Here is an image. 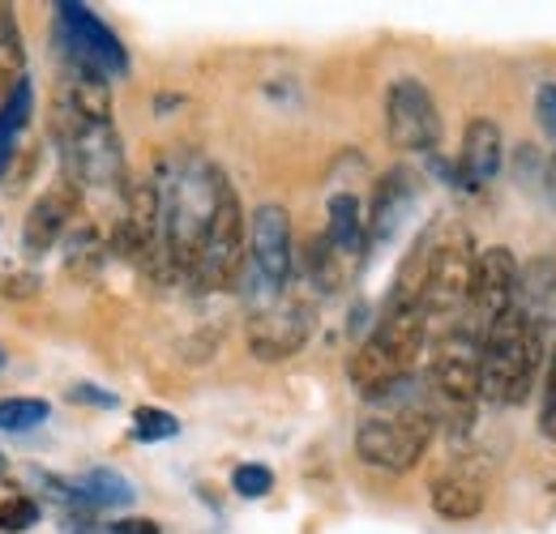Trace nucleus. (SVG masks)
<instances>
[{
	"label": "nucleus",
	"mask_w": 556,
	"mask_h": 534,
	"mask_svg": "<svg viewBox=\"0 0 556 534\" xmlns=\"http://www.w3.org/2000/svg\"><path fill=\"white\" fill-rule=\"evenodd\" d=\"M52 141L61 154V167L73 189H99L116 193L125 185V150L112 125V94L108 81L65 68L52 99Z\"/></svg>",
	"instance_id": "1"
},
{
	"label": "nucleus",
	"mask_w": 556,
	"mask_h": 534,
	"mask_svg": "<svg viewBox=\"0 0 556 534\" xmlns=\"http://www.w3.org/2000/svg\"><path fill=\"white\" fill-rule=\"evenodd\" d=\"M223 185H227V176L198 154H176L159 167L154 189H159L163 278H189L193 274V262L202 253V240L210 231Z\"/></svg>",
	"instance_id": "2"
},
{
	"label": "nucleus",
	"mask_w": 556,
	"mask_h": 534,
	"mask_svg": "<svg viewBox=\"0 0 556 534\" xmlns=\"http://www.w3.org/2000/svg\"><path fill=\"white\" fill-rule=\"evenodd\" d=\"M553 330L535 326L518 304L501 313L480 342V398L522 406L535 390L540 364L553 355Z\"/></svg>",
	"instance_id": "3"
},
{
	"label": "nucleus",
	"mask_w": 556,
	"mask_h": 534,
	"mask_svg": "<svg viewBox=\"0 0 556 534\" xmlns=\"http://www.w3.org/2000/svg\"><path fill=\"white\" fill-rule=\"evenodd\" d=\"M428 342V317L424 308H386L377 330L359 342L351 355L348 377L355 394L368 402H386L403 381H412V368Z\"/></svg>",
	"instance_id": "4"
},
{
	"label": "nucleus",
	"mask_w": 556,
	"mask_h": 534,
	"mask_svg": "<svg viewBox=\"0 0 556 534\" xmlns=\"http://www.w3.org/2000/svg\"><path fill=\"white\" fill-rule=\"evenodd\" d=\"M471 278H476V240L467 227L432 223V244H428V274H424V317L458 326L471 300Z\"/></svg>",
	"instance_id": "5"
},
{
	"label": "nucleus",
	"mask_w": 556,
	"mask_h": 534,
	"mask_svg": "<svg viewBox=\"0 0 556 534\" xmlns=\"http://www.w3.org/2000/svg\"><path fill=\"white\" fill-rule=\"evenodd\" d=\"M56 17H52V30H56V48L65 56V68H77V73H90L99 81H121L129 77V52L121 43V35L86 4H73V0H61L52 4Z\"/></svg>",
	"instance_id": "6"
},
{
	"label": "nucleus",
	"mask_w": 556,
	"mask_h": 534,
	"mask_svg": "<svg viewBox=\"0 0 556 534\" xmlns=\"http://www.w3.org/2000/svg\"><path fill=\"white\" fill-rule=\"evenodd\" d=\"M244 262H249V223H244V209H240L231 180H227L223 193H218V205H214V218H210V231L202 240V253L193 262L189 282L198 291H227V287L240 282Z\"/></svg>",
	"instance_id": "7"
},
{
	"label": "nucleus",
	"mask_w": 556,
	"mask_h": 534,
	"mask_svg": "<svg viewBox=\"0 0 556 534\" xmlns=\"http://www.w3.org/2000/svg\"><path fill=\"white\" fill-rule=\"evenodd\" d=\"M432 432H437V419L419 406L399 410V415H377V419H364L355 428V454L368 467L403 474L424 458Z\"/></svg>",
	"instance_id": "8"
},
{
	"label": "nucleus",
	"mask_w": 556,
	"mask_h": 534,
	"mask_svg": "<svg viewBox=\"0 0 556 534\" xmlns=\"http://www.w3.org/2000/svg\"><path fill=\"white\" fill-rule=\"evenodd\" d=\"M432 398L454 419H467L480 398V338L463 326H445L432 346Z\"/></svg>",
	"instance_id": "9"
},
{
	"label": "nucleus",
	"mask_w": 556,
	"mask_h": 534,
	"mask_svg": "<svg viewBox=\"0 0 556 534\" xmlns=\"http://www.w3.org/2000/svg\"><path fill=\"white\" fill-rule=\"evenodd\" d=\"M518 257L505 249V244H492L484 253H476V278H471V300H467V313H463V330L484 342V334L492 330V321L501 313L514 308V295H518Z\"/></svg>",
	"instance_id": "10"
},
{
	"label": "nucleus",
	"mask_w": 556,
	"mask_h": 534,
	"mask_svg": "<svg viewBox=\"0 0 556 534\" xmlns=\"http://www.w3.org/2000/svg\"><path fill=\"white\" fill-rule=\"evenodd\" d=\"M386 134H390V145L407 154H432L441 145V112L424 81L399 77L386 90Z\"/></svg>",
	"instance_id": "11"
},
{
	"label": "nucleus",
	"mask_w": 556,
	"mask_h": 534,
	"mask_svg": "<svg viewBox=\"0 0 556 534\" xmlns=\"http://www.w3.org/2000/svg\"><path fill=\"white\" fill-rule=\"evenodd\" d=\"M313 304L300 300V295H278L275 304L249 313V351L266 364H278V359H291L295 351H304V342L313 338Z\"/></svg>",
	"instance_id": "12"
},
{
	"label": "nucleus",
	"mask_w": 556,
	"mask_h": 534,
	"mask_svg": "<svg viewBox=\"0 0 556 534\" xmlns=\"http://www.w3.org/2000/svg\"><path fill=\"white\" fill-rule=\"evenodd\" d=\"M295 269V249H291V218L282 205H257L253 223H249V262H244V278L287 291Z\"/></svg>",
	"instance_id": "13"
},
{
	"label": "nucleus",
	"mask_w": 556,
	"mask_h": 534,
	"mask_svg": "<svg viewBox=\"0 0 556 534\" xmlns=\"http://www.w3.org/2000/svg\"><path fill=\"white\" fill-rule=\"evenodd\" d=\"M416 198H419V185L407 167H394V171H386V176L377 180L372 201H368V218H364V227H368V249H386V244L403 231L407 214L416 209Z\"/></svg>",
	"instance_id": "14"
},
{
	"label": "nucleus",
	"mask_w": 556,
	"mask_h": 534,
	"mask_svg": "<svg viewBox=\"0 0 556 534\" xmlns=\"http://www.w3.org/2000/svg\"><path fill=\"white\" fill-rule=\"evenodd\" d=\"M77 201H81V193L73 189L70 180H61V185H52L43 198L30 205L26 227H22V249H26V257H43L48 249L61 244L65 227H70L73 214H77Z\"/></svg>",
	"instance_id": "15"
},
{
	"label": "nucleus",
	"mask_w": 556,
	"mask_h": 534,
	"mask_svg": "<svg viewBox=\"0 0 556 534\" xmlns=\"http://www.w3.org/2000/svg\"><path fill=\"white\" fill-rule=\"evenodd\" d=\"M501 158H505V150H501V129L492 125V120H471L467 129H463V150H458V180L467 185V189H484L496 180V171H501Z\"/></svg>",
	"instance_id": "16"
},
{
	"label": "nucleus",
	"mask_w": 556,
	"mask_h": 534,
	"mask_svg": "<svg viewBox=\"0 0 556 534\" xmlns=\"http://www.w3.org/2000/svg\"><path fill=\"white\" fill-rule=\"evenodd\" d=\"M330 223H326V240L330 249L348 262V266H359L368 257V227H364V205L355 193H334L330 205H326Z\"/></svg>",
	"instance_id": "17"
},
{
	"label": "nucleus",
	"mask_w": 556,
	"mask_h": 534,
	"mask_svg": "<svg viewBox=\"0 0 556 534\" xmlns=\"http://www.w3.org/2000/svg\"><path fill=\"white\" fill-rule=\"evenodd\" d=\"M428 496H432V509L441 518H450V522H467V518H476L484 509V483L476 474H463V470L432 479Z\"/></svg>",
	"instance_id": "18"
},
{
	"label": "nucleus",
	"mask_w": 556,
	"mask_h": 534,
	"mask_svg": "<svg viewBox=\"0 0 556 534\" xmlns=\"http://www.w3.org/2000/svg\"><path fill=\"white\" fill-rule=\"evenodd\" d=\"M73 487H77V496H81L94 513H99V509H129V505L138 500V487L112 467H90L86 474L73 479Z\"/></svg>",
	"instance_id": "19"
},
{
	"label": "nucleus",
	"mask_w": 556,
	"mask_h": 534,
	"mask_svg": "<svg viewBox=\"0 0 556 534\" xmlns=\"http://www.w3.org/2000/svg\"><path fill=\"white\" fill-rule=\"evenodd\" d=\"M30 112H35V86H30V77H26V81H17V90L0 103V180H4V171L13 167L17 141L26 134V125H30Z\"/></svg>",
	"instance_id": "20"
},
{
	"label": "nucleus",
	"mask_w": 556,
	"mask_h": 534,
	"mask_svg": "<svg viewBox=\"0 0 556 534\" xmlns=\"http://www.w3.org/2000/svg\"><path fill=\"white\" fill-rule=\"evenodd\" d=\"M17 81H26V43L13 9L0 4V103L17 90Z\"/></svg>",
	"instance_id": "21"
},
{
	"label": "nucleus",
	"mask_w": 556,
	"mask_h": 534,
	"mask_svg": "<svg viewBox=\"0 0 556 534\" xmlns=\"http://www.w3.org/2000/svg\"><path fill=\"white\" fill-rule=\"evenodd\" d=\"M52 419V406L43 398H0V432H35Z\"/></svg>",
	"instance_id": "22"
},
{
	"label": "nucleus",
	"mask_w": 556,
	"mask_h": 534,
	"mask_svg": "<svg viewBox=\"0 0 556 534\" xmlns=\"http://www.w3.org/2000/svg\"><path fill=\"white\" fill-rule=\"evenodd\" d=\"M134 436L141 445H159V441H172L180 436V419L163 406H138L134 410Z\"/></svg>",
	"instance_id": "23"
},
{
	"label": "nucleus",
	"mask_w": 556,
	"mask_h": 534,
	"mask_svg": "<svg viewBox=\"0 0 556 534\" xmlns=\"http://www.w3.org/2000/svg\"><path fill=\"white\" fill-rule=\"evenodd\" d=\"M43 522V509H39V500H30V496H9L4 505H0V531L4 534H26L35 531Z\"/></svg>",
	"instance_id": "24"
},
{
	"label": "nucleus",
	"mask_w": 556,
	"mask_h": 534,
	"mask_svg": "<svg viewBox=\"0 0 556 534\" xmlns=\"http://www.w3.org/2000/svg\"><path fill=\"white\" fill-rule=\"evenodd\" d=\"M270 487H275V470L262 462H244L231 470V492L244 500H262V496H270Z\"/></svg>",
	"instance_id": "25"
},
{
	"label": "nucleus",
	"mask_w": 556,
	"mask_h": 534,
	"mask_svg": "<svg viewBox=\"0 0 556 534\" xmlns=\"http://www.w3.org/2000/svg\"><path fill=\"white\" fill-rule=\"evenodd\" d=\"M540 428H544V436L556 445V338H553V355H548V381H544V410H540Z\"/></svg>",
	"instance_id": "26"
},
{
	"label": "nucleus",
	"mask_w": 556,
	"mask_h": 534,
	"mask_svg": "<svg viewBox=\"0 0 556 534\" xmlns=\"http://www.w3.org/2000/svg\"><path fill=\"white\" fill-rule=\"evenodd\" d=\"M70 402H77V406H103V410H112L116 406V394H108V390H99V385H90V381H77V385H70Z\"/></svg>",
	"instance_id": "27"
},
{
	"label": "nucleus",
	"mask_w": 556,
	"mask_h": 534,
	"mask_svg": "<svg viewBox=\"0 0 556 534\" xmlns=\"http://www.w3.org/2000/svg\"><path fill=\"white\" fill-rule=\"evenodd\" d=\"M535 116H540V125H544V134L556 137V86H540L535 90Z\"/></svg>",
	"instance_id": "28"
},
{
	"label": "nucleus",
	"mask_w": 556,
	"mask_h": 534,
	"mask_svg": "<svg viewBox=\"0 0 556 534\" xmlns=\"http://www.w3.org/2000/svg\"><path fill=\"white\" fill-rule=\"evenodd\" d=\"M112 534H163L159 531V522H150V518H125V522H116Z\"/></svg>",
	"instance_id": "29"
},
{
	"label": "nucleus",
	"mask_w": 556,
	"mask_h": 534,
	"mask_svg": "<svg viewBox=\"0 0 556 534\" xmlns=\"http://www.w3.org/2000/svg\"><path fill=\"white\" fill-rule=\"evenodd\" d=\"M548 189H553V198H556V158H553V167H548Z\"/></svg>",
	"instance_id": "30"
},
{
	"label": "nucleus",
	"mask_w": 556,
	"mask_h": 534,
	"mask_svg": "<svg viewBox=\"0 0 556 534\" xmlns=\"http://www.w3.org/2000/svg\"><path fill=\"white\" fill-rule=\"evenodd\" d=\"M4 470H9V458H4V454H0V474H4Z\"/></svg>",
	"instance_id": "31"
},
{
	"label": "nucleus",
	"mask_w": 556,
	"mask_h": 534,
	"mask_svg": "<svg viewBox=\"0 0 556 534\" xmlns=\"http://www.w3.org/2000/svg\"><path fill=\"white\" fill-rule=\"evenodd\" d=\"M86 534H112V531H103V526H99V531H86Z\"/></svg>",
	"instance_id": "32"
},
{
	"label": "nucleus",
	"mask_w": 556,
	"mask_h": 534,
	"mask_svg": "<svg viewBox=\"0 0 556 534\" xmlns=\"http://www.w3.org/2000/svg\"><path fill=\"white\" fill-rule=\"evenodd\" d=\"M0 364H4V351H0Z\"/></svg>",
	"instance_id": "33"
}]
</instances>
